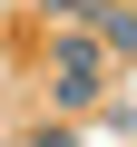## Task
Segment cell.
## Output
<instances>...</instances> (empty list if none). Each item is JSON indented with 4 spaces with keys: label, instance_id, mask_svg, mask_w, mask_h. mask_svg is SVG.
Instances as JSON below:
<instances>
[{
    "label": "cell",
    "instance_id": "obj_1",
    "mask_svg": "<svg viewBox=\"0 0 137 147\" xmlns=\"http://www.w3.org/2000/svg\"><path fill=\"white\" fill-rule=\"evenodd\" d=\"M59 98H68V108H88V98H98V49H88V39H68V49H59Z\"/></svg>",
    "mask_w": 137,
    "mask_h": 147
},
{
    "label": "cell",
    "instance_id": "obj_2",
    "mask_svg": "<svg viewBox=\"0 0 137 147\" xmlns=\"http://www.w3.org/2000/svg\"><path fill=\"white\" fill-rule=\"evenodd\" d=\"M98 39L108 49H137V10H98Z\"/></svg>",
    "mask_w": 137,
    "mask_h": 147
}]
</instances>
